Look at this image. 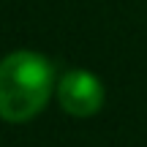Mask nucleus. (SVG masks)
<instances>
[{
    "label": "nucleus",
    "mask_w": 147,
    "mask_h": 147,
    "mask_svg": "<svg viewBox=\"0 0 147 147\" xmlns=\"http://www.w3.org/2000/svg\"><path fill=\"white\" fill-rule=\"evenodd\" d=\"M57 87V74L47 55L16 49L0 60V120L30 123L47 109Z\"/></svg>",
    "instance_id": "obj_1"
},
{
    "label": "nucleus",
    "mask_w": 147,
    "mask_h": 147,
    "mask_svg": "<svg viewBox=\"0 0 147 147\" xmlns=\"http://www.w3.org/2000/svg\"><path fill=\"white\" fill-rule=\"evenodd\" d=\"M55 98H57L60 109L68 117L76 120H87L95 117L106 104V87L93 71L87 68H68L57 76V87H55Z\"/></svg>",
    "instance_id": "obj_2"
}]
</instances>
